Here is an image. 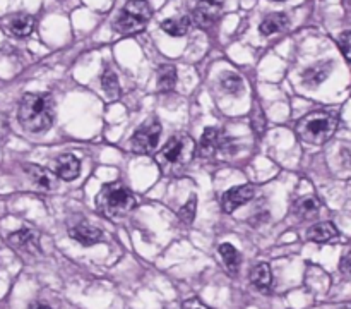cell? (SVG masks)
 Wrapping results in <instances>:
<instances>
[{
	"instance_id": "cell-1",
	"label": "cell",
	"mask_w": 351,
	"mask_h": 309,
	"mask_svg": "<svg viewBox=\"0 0 351 309\" xmlns=\"http://www.w3.org/2000/svg\"><path fill=\"white\" fill-rule=\"evenodd\" d=\"M17 117L29 133H45L53 124V98L45 93H27L21 100Z\"/></svg>"
},
{
	"instance_id": "cell-2",
	"label": "cell",
	"mask_w": 351,
	"mask_h": 309,
	"mask_svg": "<svg viewBox=\"0 0 351 309\" xmlns=\"http://www.w3.org/2000/svg\"><path fill=\"white\" fill-rule=\"evenodd\" d=\"M195 153V143L187 134H177L167 141L160 153L156 154V161L160 170L167 175H177L191 163Z\"/></svg>"
},
{
	"instance_id": "cell-3",
	"label": "cell",
	"mask_w": 351,
	"mask_h": 309,
	"mask_svg": "<svg viewBox=\"0 0 351 309\" xmlns=\"http://www.w3.org/2000/svg\"><path fill=\"white\" fill-rule=\"evenodd\" d=\"M339 119L335 112L317 110L302 117L297 122V136L308 144H324L335 136Z\"/></svg>"
},
{
	"instance_id": "cell-4",
	"label": "cell",
	"mask_w": 351,
	"mask_h": 309,
	"mask_svg": "<svg viewBox=\"0 0 351 309\" xmlns=\"http://www.w3.org/2000/svg\"><path fill=\"white\" fill-rule=\"evenodd\" d=\"M96 203H98V209L103 215L115 218V216L127 215L130 209H134L136 198L125 185H122L120 182H113V184L105 185L99 191Z\"/></svg>"
},
{
	"instance_id": "cell-5",
	"label": "cell",
	"mask_w": 351,
	"mask_h": 309,
	"mask_svg": "<svg viewBox=\"0 0 351 309\" xmlns=\"http://www.w3.org/2000/svg\"><path fill=\"white\" fill-rule=\"evenodd\" d=\"M149 3L146 0H129L113 19V30L119 34L141 33L151 19Z\"/></svg>"
},
{
	"instance_id": "cell-6",
	"label": "cell",
	"mask_w": 351,
	"mask_h": 309,
	"mask_svg": "<svg viewBox=\"0 0 351 309\" xmlns=\"http://www.w3.org/2000/svg\"><path fill=\"white\" fill-rule=\"evenodd\" d=\"M161 137V124L158 122H146L134 133L132 136V151L139 154L151 153L158 146Z\"/></svg>"
},
{
	"instance_id": "cell-7",
	"label": "cell",
	"mask_w": 351,
	"mask_h": 309,
	"mask_svg": "<svg viewBox=\"0 0 351 309\" xmlns=\"http://www.w3.org/2000/svg\"><path fill=\"white\" fill-rule=\"evenodd\" d=\"M219 16H221V3L216 0H201L192 10L191 21L197 27L209 30L211 26H215Z\"/></svg>"
},
{
	"instance_id": "cell-8",
	"label": "cell",
	"mask_w": 351,
	"mask_h": 309,
	"mask_svg": "<svg viewBox=\"0 0 351 309\" xmlns=\"http://www.w3.org/2000/svg\"><path fill=\"white\" fill-rule=\"evenodd\" d=\"M228 144V139L223 134V130H219L218 127H208V129L202 133L201 139H199V154L206 158L215 157L216 153L223 151Z\"/></svg>"
},
{
	"instance_id": "cell-9",
	"label": "cell",
	"mask_w": 351,
	"mask_h": 309,
	"mask_svg": "<svg viewBox=\"0 0 351 309\" xmlns=\"http://www.w3.org/2000/svg\"><path fill=\"white\" fill-rule=\"evenodd\" d=\"M254 196H256V187L252 184L235 185L223 194L221 206L226 213H233L237 208L247 205Z\"/></svg>"
},
{
	"instance_id": "cell-10",
	"label": "cell",
	"mask_w": 351,
	"mask_h": 309,
	"mask_svg": "<svg viewBox=\"0 0 351 309\" xmlns=\"http://www.w3.org/2000/svg\"><path fill=\"white\" fill-rule=\"evenodd\" d=\"M50 170L62 181H74L81 172V161L71 153L60 154L50 163Z\"/></svg>"
},
{
	"instance_id": "cell-11",
	"label": "cell",
	"mask_w": 351,
	"mask_h": 309,
	"mask_svg": "<svg viewBox=\"0 0 351 309\" xmlns=\"http://www.w3.org/2000/svg\"><path fill=\"white\" fill-rule=\"evenodd\" d=\"M69 233H71L72 239L77 240V242L82 244V246H95V244L101 242L103 240L101 230L89 225V223L86 222H81L77 223V225L71 227V229H69Z\"/></svg>"
},
{
	"instance_id": "cell-12",
	"label": "cell",
	"mask_w": 351,
	"mask_h": 309,
	"mask_svg": "<svg viewBox=\"0 0 351 309\" xmlns=\"http://www.w3.org/2000/svg\"><path fill=\"white\" fill-rule=\"evenodd\" d=\"M9 244L16 249L26 251V253H38L40 251V240H38V233L29 229L17 230V232L10 233Z\"/></svg>"
},
{
	"instance_id": "cell-13",
	"label": "cell",
	"mask_w": 351,
	"mask_h": 309,
	"mask_svg": "<svg viewBox=\"0 0 351 309\" xmlns=\"http://www.w3.org/2000/svg\"><path fill=\"white\" fill-rule=\"evenodd\" d=\"M339 237V230L336 229L335 223L331 222H321L312 225L311 229L307 230V239L312 240V242L319 244H328L332 242Z\"/></svg>"
},
{
	"instance_id": "cell-14",
	"label": "cell",
	"mask_w": 351,
	"mask_h": 309,
	"mask_svg": "<svg viewBox=\"0 0 351 309\" xmlns=\"http://www.w3.org/2000/svg\"><path fill=\"white\" fill-rule=\"evenodd\" d=\"M250 282L254 284V287L259 288L261 292L267 294L273 288V271L267 263H259L252 268L250 271Z\"/></svg>"
},
{
	"instance_id": "cell-15",
	"label": "cell",
	"mask_w": 351,
	"mask_h": 309,
	"mask_svg": "<svg viewBox=\"0 0 351 309\" xmlns=\"http://www.w3.org/2000/svg\"><path fill=\"white\" fill-rule=\"evenodd\" d=\"M321 208H322V203L319 201L315 196L308 194V196H304V198H300L297 203H295L293 211L295 215H298L300 218L312 220L321 213Z\"/></svg>"
},
{
	"instance_id": "cell-16",
	"label": "cell",
	"mask_w": 351,
	"mask_h": 309,
	"mask_svg": "<svg viewBox=\"0 0 351 309\" xmlns=\"http://www.w3.org/2000/svg\"><path fill=\"white\" fill-rule=\"evenodd\" d=\"M7 27H9L10 34L17 38L29 36L34 30V17L29 14H17V16L10 17Z\"/></svg>"
},
{
	"instance_id": "cell-17",
	"label": "cell",
	"mask_w": 351,
	"mask_h": 309,
	"mask_svg": "<svg viewBox=\"0 0 351 309\" xmlns=\"http://www.w3.org/2000/svg\"><path fill=\"white\" fill-rule=\"evenodd\" d=\"M288 27V17L283 12H273L269 16L264 17L261 23V33L264 36H271V34H278Z\"/></svg>"
},
{
	"instance_id": "cell-18",
	"label": "cell",
	"mask_w": 351,
	"mask_h": 309,
	"mask_svg": "<svg viewBox=\"0 0 351 309\" xmlns=\"http://www.w3.org/2000/svg\"><path fill=\"white\" fill-rule=\"evenodd\" d=\"M26 172L27 175L31 177V181L34 182L36 185H40V187L43 189H51L53 187V172L48 170V168H43V167H38V165H26Z\"/></svg>"
},
{
	"instance_id": "cell-19",
	"label": "cell",
	"mask_w": 351,
	"mask_h": 309,
	"mask_svg": "<svg viewBox=\"0 0 351 309\" xmlns=\"http://www.w3.org/2000/svg\"><path fill=\"white\" fill-rule=\"evenodd\" d=\"M192 26L191 17L182 16V17H175V19H167L161 23V27L167 34L170 36H184V34L189 33Z\"/></svg>"
},
{
	"instance_id": "cell-20",
	"label": "cell",
	"mask_w": 351,
	"mask_h": 309,
	"mask_svg": "<svg viewBox=\"0 0 351 309\" xmlns=\"http://www.w3.org/2000/svg\"><path fill=\"white\" fill-rule=\"evenodd\" d=\"M177 84V69L173 65H161L158 71V89L163 93L171 91Z\"/></svg>"
},
{
	"instance_id": "cell-21",
	"label": "cell",
	"mask_w": 351,
	"mask_h": 309,
	"mask_svg": "<svg viewBox=\"0 0 351 309\" xmlns=\"http://www.w3.org/2000/svg\"><path fill=\"white\" fill-rule=\"evenodd\" d=\"M219 254H221L226 268H228L232 273H237L240 268V263H242V256H240V253L237 251V247L232 246V244L225 242L219 246Z\"/></svg>"
},
{
	"instance_id": "cell-22",
	"label": "cell",
	"mask_w": 351,
	"mask_h": 309,
	"mask_svg": "<svg viewBox=\"0 0 351 309\" xmlns=\"http://www.w3.org/2000/svg\"><path fill=\"white\" fill-rule=\"evenodd\" d=\"M101 86H103V91H105V95L108 96L110 100H115L117 96H119V93H120L119 79H117L115 72L110 71V69H106V71L103 72Z\"/></svg>"
},
{
	"instance_id": "cell-23",
	"label": "cell",
	"mask_w": 351,
	"mask_h": 309,
	"mask_svg": "<svg viewBox=\"0 0 351 309\" xmlns=\"http://www.w3.org/2000/svg\"><path fill=\"white\" fill-rule=\"evenodd\" d=\"M328 74H329V65H324V64L315 65V67L307 69V71H305L304 81L305 84L308 86H319L326 78H328Z\"/></svg>"
},
{
	"instance_id": "cell-24",
	"label": "cell",
	"mask_w": 351,
	"mask_h": 309,
	"mask_svg": "<svg viewBox=\"0 0 351 309\" xmlns=\"http://www.w3.org/2000/svg\"><path fill=\"white\" fill-rule=\"evenodd\" d=\"M221 86L226 93H230V95H240L243 89V81L239 74H235V72H226L221 78Z\"/></svg>"
},
{
	"instance_id": "cell-25",
	"label": "cell",
	"mask_w": 351,
	"mask_h": 309,
	"mask_svg": "<svg viewBox=\"0 0 351 309\" xmlns=\"http://www.w3.org/2000/svg\"><path fill=\"white\" fill-rule=\"evenodd\" d=\"M195 208H197V199H195V196H192V198L178 209V218L184 223H192L195 216Z\"/></svg>"
},
{
	"instance_id": "cell-26",
	"label": "cell",
	"mask_w": 351,
	"mask_h": 309,
	"mask_svg": "<svg viewBox=\"0 0 351 309\" xmlns=\"http://www.w3.org/2000/svg\"><path fill=\"white\" fill-rule=\"evenodd\" d=\"M338 45H339V48H341L343 55L346 57V60L351 64V31H345V33L339 36Z\"/></svg>"
},
{
	"instance_id": "cell-27",
	"label": "cell",
	"mask_w": 351,
	"mask_h": 309,
	"mask_svg": "<svg viewBox=\"0 0 351 309\" xmlns=\"http://www.w3.org/2000/svg\"><path fill=\"white\" fill-rule=\"evenodd\" d=\"M264 126H266V122H264V115L261 112H254L252 113V127L254 130H256L257 134H263L264 133Z\"/></svg>"
},
{
	"instance_id": "cell-28",
	"label": "cell",
	"mask_w": 351,
	"mask_h": 309,
	"mask_svg": "<svg viewBox=\"0 0 351 309\" xmlns=\"http://www.w3.org/2000/svg\"><path fill=\"white\" fill-rule=\"evenodd\" d=\"M339 270L345 275H351V249L346 254H343L341 261H339Z\"/></svg>"
},
{
	"instance_id": "cell-29",
	"label": "cell",
	"mask_w": 351,
	"mask_h": 309,
	"mask_svg": "<svg viewBox=\"0 0 351 309\" xmlns=\"http://www.w3.org/2000/svg\"><path fill=\"white\" fill-rule=\"evenodd\" d=\"M182 309H209V308L204 304V302L199 301V299H187V301L182 304Z\"/></svg>"
},
{
	"instance_id": "cell-30",
	"label": "cell",
	"mask_w": 351,
	"mask_h": 309,
	"mask_svg": "<svg viewBox=\"0 0 351 309\" xmlns=\"http://www.w3.org/2000/svg\"><path fill=\"white\" fill-rule=\"evenodd\" d=\"M7 130H9V127H7V120L0 115V137L5 136Z\"/></svg>"
},
{
	"instance_id": "cell-31",
	"label": "cell",
	"mask_w": 351,
	"mask_h": 309,
	"mask_svg": "<svg viewBox=\"0 0 351 309\" xmlns=\"http://www.w3.org/2000/svg\"><path fill=\"white\" fill-rule=\"evenodd\" d=\"M29 309H51V308H48L47 304H41V302H33V304L29 306Z\"/></svg>"
},
{
	"instance_id": "cell-32",
	"label": "cell",
	"mask_w": 351,
	"mask_h": 309,
	"mask_svg": "<svg viewBox=\"0 0 351 309\" xmlns=\"http://www.w3.org/2000/svg\"><path fill=\"white\" fill-rule=\"evenodd\" d=\"M346 7L351 10V0H346Z\"/></svg>"
},
{
	"instance_id": "cell-33",
	"label": "cell",
	"mask_w": 351,
	"mask_h": 309,
	"mask_svg": "<svg viewBox=\"0 0 351 309\" xmlns=\"http://www.w3.org/2000/svg\"><path fill=\"white\" fill-rule=\"evenodd\" d=\"M276 2H283V0H276Z\"/></svg>"
}]
</instances>
